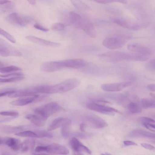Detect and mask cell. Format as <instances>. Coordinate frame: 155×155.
I'll use <instances>...</instances> for the list:
<instances>
[{"label":"cell","mask_w":155,"mask_h":155,"mask_svg":"<svg viewBox=\"0 0 155 155\" xmlns=\"http://www.w3.org/2000/svg\"><path fill=\"white\" fill-rule=\"evenodd\" d=\"M24 76V74L21 73H13L8 74L5 75H1L0 74V77L4 78H9L13 77Z\"/></svg>","instance_id":"obj_39"},{"label":"cell","mask_w":155,"mask_h":155,"mask_svg":"<svg viewBox=\"0 0 155 155\" xmlns=\"http://www.w3.org/2000/svg\"><path fill=\"white\" fill-rule=\"evenodd\" d=\"M81 81L78 78H69L54 85H46L45 94L65 92L78 87Z\"/></svg>","instance_id":"obj_2"},{"label":"cell","mask_w":155,"mask_h":155,"mask_svg":"<svg viewBox=\"0 0 155 155\" xmlns=\"http://www.w3.org/2000/svg\"><path fill=\"white\" fill-rule=\"evenodd\" d=\"M74 6L77 8L81 10H86L89 8L81 0H70Z\"/></svg>","instance_id":"obj_28"},{"label":"cell","mask_w":155,"mask_h":155,"mask_svg":"<svg viewBox=\"0 0 155 155\" xmlns=\"http://www.w3.org/2000/svg\"><path fill=\"white\" fill-rule=\"evenodd\" d=\"M141 104L142 107L145 109L150 108V100L146 98H143L141 100Z\"/></svg>","instance_id":"obj_38"},{"label":"cell","mask_w":155,"mask_h":155,"mask_svg":"<svg viewBox=\"0 0 155 155\" xmlns=\"http://www.w3.org/2000/svg\"><path fill=\"white\" fill-rule=\"evenodd\" d=\"M19 68L14 65L4 67L0 63V72L2 73H8L21 71Z\"/></svg>","instance_id":"obj_27"},{"label":"cell","mask_w":155,"mask_h":155,"mask_svg":"<svg viewBox=\"0 0 155 155\" xmlns=\"http://www.w3.org/2000/svg\"><path fill=\"white\" fill-rule=\"evenodd\" d=\"M5 143L14 151H17L21 148V143L15 138H7L5 140Z\"/></svg>","instance_id":"obj_23"},{"label":"cell","mask_w":155,"mask_h":155,"mask_svg":"<svg viewBox=\"0 0 155 155\" xmlns=\"http://www.w3.org/2000/svg\"><path fill=\"white\" fill-rule=\"evenodd\" d=\"M65 27L64 25L61 23H56L53 25L51 28L53 30L60 31L63 30Z\"/></svg>","instance_id":"obj_35"},{"label":"cell","mask_w":155,"mask_h":155,"mask_svg":"<svg viewBox=\"0 0 155 155\" xmlns=\"http://www.w3.org/2000/svg\"><path fill=\"white\" fill-rule=\"evenodd\" d=\"M132 84L131 81H125L120 83H108L102 84L101 88L107 91H118L130 86Z\"/></svg>","instance_id":"obj_9"},{"label":"cell","mask_w":155,"mask_h":155,"mask_svg":"<svg viewBox=\"0 0 155 155\" xmlns=\"http://www.w3.org/2000/svg\"><path fill=\"white\" fill-rule=\"evenodd\" d=\"M155 101L154 99L150 100V108H154L155 106Z\"/></svg>","instance_id":"obj_48"},{"label":"cell","mask_w":155,"mask_h":155,"mask_svg":"<svg viewBox=\"0 0 155 155\" xmlns=\"http://www.w3.org/2000/svg\"><path fill=\"white\" fill-rule=\"evenodd\" d=\"M15 135L21 137L37 138V135L35 131L26 130L16 133Z\"/></svg>","instance_id":"obj_31"},{"label":"cell","mask_w":155,"mask_h":155,"mask_svg":"<svg viewBox=\"0 0 155 155\" xmlns=\"http://www.w3.org/2000/svg\"><path fill=\"white\" fill-rule=\"evenodd\" d=\"M127 107L129 111L132 114L139 113L142 111V109L140 107L135 103H130Z\"/></svg>","instance_id":"obj_29"},{"label":"cell","mask_w":155,"mask_h":155,"mask_svg":"<svg viewBox=\"0 0 155 155\" xmlns=\"http://www.w3.org/2000/svg\"><path fill=\"white\" fill-rule=\"evenodd\" d=\"M35 141L34 140L28 139L25 140L21 143V150L23 152H26L32 150L35 146Z\"/></svg>","instance_id":"obj_25"},{"label":"cell","mask_w":155,"mask_h":155,"mask_svg":"<svg viewBox=\"0 0 155 155\" xmlns=\"http://www.w3.org/2000/svg\"><path fill=\"white\" fill-rule=\"evenodd\" d=\"M129 136L132 137H138L154 139L155 134L148 131L142 130H135L132 131Z\"/></svg>","instance_id":"obj_21"},{"label":"cell","mask_w":155,"mask_h":155,"mask_svg":"<svg viewBox=\"0 0 155 155\" xmlns=\"http://www.w3.org/2000/svg\"><path fill=\"white\" fill-rule=\"evenodd\" d=\"M64 67L62 61L45 62L40 66V69L44 72H51L60 70Z\"/></svg>","instance_id":"obj_10"},{"label":"cell","mask_w":155,"mask_h":155,"mask_svg":"<svg viewBox=\"0 0 155 155\" xmlns=\"http://www.w3.org/2000/svg\"><path fill=\"white\" fill-rule=\"evenodd\" d=\"M79 28L82 29L92 38H95L97 36V33L93 25L86 19H83Z\"/></svg>","instance_id":"obj_18"},{"label":"cell","mask_w":155,"mask_h":155,"mask_svg":"<svg viewBox=\"0 0 155 155\" xmlns=\"http://www.w3.org/2000/svg\"><path fill=\"white\" fill-rule=\"evenodd\" d=\"M34 87L17 91H13L8 95L10 98L26 97L36 94Z\"/></svg>","instance_id":"obj_17"},{"label":"cell","mask_w":155,"mask_h":155,"mask_svg":"<svg viewBox=\"0 0 155 155\" xmlns=\"http://www.w3.org/2000/svg\"><path fill=\"white\" fill-rule=\"evenodd\" d=\"M86 126V124H85L84 123L81 124L80 125V128L82 132H84Z\"/></svg>","instance_id":"obj_47"},{"label":"cell","mask_w":155,"mask_h":155,"mask_svg":"<svg viewBox=\"0 0 155 155\" xmlns=\"http://www.w3.org/2000/svg\"><path fill=\"white\" fill-rule=\"evenodd\" d=\"M3 143V140L0 138V145L2 143Z\"/></svg>","instance_id":"obj_52"},{"label":"cell","mask_w":155,"mask_h":155,"mask_svg":"<svg viewBox=\"0 0 155 155\" xmlns=\"http://www.w3.org/2000/svg\"><path fill=\"white\" fill-rule=\"evenodd\" d=\"M146 68L151 71H154L155 69V60L152 59L147 62L145 64Z\"/></svg>","instance_id":"obj_36"},{"label":"cell","mask_w":155,"mask_h":155,"mask_svg":"<svg viewBox=\"0 0 155 155\" xmlns=\"http://www.w3.org/2000/svg\"><path fill=\"white\" fill-rule=\"evenodd\" d=\"M113 22L124 28L130 30L131 25L126 20L123 18L115 17H112L110 18Z\"/></svg>","instance_id":"obj_26"},{"label":"cell","mask_w":155,"mask_h":155,"mask_svg":"<svg viewBox=\"0 0 155 155\" xmlns=\"http://www.w3.org/2000/svg\"><path fill=\"white\" fill-rule=\"evenodd\" d=\"M8 19L11 23L21 27L26 26L29 22L28 18L16 12L9 14Z\"/></svg>","instance_id":"obj_12"},{"label":"cell","mask_w":155,"mask_h":155,"mask_svg":"<svg viewBox=\"0 0 155 155\" xmlns=\"http://www.w3.org/2000/svg\"><path fill=\"white\" fill-rule=\"evenodd\" d=\"M71 120L65 117H59L54 119L51 123L48 128L49 131L54 130L65 125H70Z\"/></svg>","instance_id":"obj_16"},{"label":"cell","mask_w":155,"mask_h":155,"mask_svg":"<svg viewBox=\"0 0 155 155\" xmlns=\"http://www.w3.org/2000/svg\"><path fill=\"white\" fill-rule=\"evenodd\" d=\"M38 97L39 95L37 94L34 95L27 97H26L12 101L10 103L13 105L24 106L32 102L36 99Z\"/></svg>","instance_id":"obj_20"},{"label":"cell","mask_w":155,"mask_h":155,"mask_svg":"<svg viewBox=\"0 0 155 155\" xmlns=\"http://www.w3.org/2000/svg\"><path fill=\"white\" fill-rule=\"evenodd\" d=\"M0 115L15 117L18 116L19 113L18 112L15 111H3L0 112Z\"/></svg>","instance_id":"obj_37"},{"label":"cell","mask_w":155,"mask_h":155,"mask_svg":"<svg viewBox=\"0 0 155 155\" xmlns=\"http://www.w3.org/2000/svg\"><path fill=\"white\" fill-rule=\"evenodd\" d=\"M21 53L18 50L0 38V55L6 57L9 56H20Z\"/></svg>","instance_id":"obj_6"},{"label":"cell","mask_w":155,"mask_h":155,"mask_svg":"<svg viewBox=\"0 0 155 155\" xmlns=\"http://www.w3.org/2000/svg\"><path fill=\"white\" fill-rule=\"evenodd\" d=\"M0 34L5 37L11 42L14 43L16 42L15 38L5 31L0 28Z\"/></svg>","instance_id":"obj_33"},{"label":"cell","mask_w":155,"mask_h":155,"mask_svg":"<svg viewBox=\"0 0 155 155\" xmlns=\"http://www.w3.org/2000/svg\"><path fill=\"white\" fill-rule=\"evenodd\" d=\"M34 27L35 28L42 31H49V29L48 28L42 26L38 24H35L34 25Z\"/></svg>","instance_id":"obj_42"},{"label":"cell","mask_w":155,"mask_h":155,"mask_svg":"<svg viewBox=\"0 0 155 155\" xmlns=\"http://www.w3.org/2000/svg\"><path fill=\"white\" fill-rule=\"evenodd\" d=\"M143 125L147 129L151 131L154 132L155 128L154 124H151V123L145 122L143 123Z\"/></svg>","instance_id":"obj_41"},{"label":"cell","mask_w":155,"mask_h":155,"mask_svg":"<svg viewBox=\"0 0 155 155\" xmlns=\"http://www.w3.org/2000/svg\"><path fill=\"white\" fill-rule=\"evenodd\" d=\"M62 61L64 68L78 69L84 67L86 64L85 61L79 58L66 59Z\"/></svg>","instance_id":"obj_13"},{"label":"cell","mask_w":155,"mask_h":155,"mask_svg":"<svg viewBox=\"0 0 155 155\" xmlns=\"http://www.w3.org/2000/svg\"><path fill=\"white\" fill-rule=\"evenodd\" d=\"M28 2L32 5H34L36 3V0H27Z\"/></svg>","instance_id":"obj_49"},{"label":"cell","mask_w":155,"mask_h":155,"mask_svg":"<svg viewBox=\"0 0 155 155\" xmlns=\"http://www.w3.org/2000/svg\"><path fill=\"white\" fill-rule=\"evenodd\" d=\"M70 145L72 149L76 154H82L83 152L91 154L92 152L87 147L84 145L75 137H72Z\"/></svg>","instance_id":"obj_8"},{"label":"cell","mask_w":155,"mask_h":155,"mask_svg":"<svg viewBox=\"0 0 155 155\" xmlns=\"http://www.w3.org/2000/svg\"><path fill=\"white\" fill-rule=\"evenodd\" d=\"M24 76H17L6 78H0V83H11L20 81L24 79Z\"/></svg>","instance_id":"obj_32"},{"label":"cell","mask_w":155,"mask_h":155,"mask_svg":"<svg viewBox=\"0 0 155 155\" xmlns=\"http://www.w3.org/2000/svg\"><path fill=\"white\" fill-rule=\"evenodd\" d=\"M99 58L106 62L116 63L122 61H144L149 57L135 53L113 51L99 54Z\"/></svg>","instance_id":"obj_1"},{"label":"cell","mask_w":155,"mask_h":155,"mask_svg":"<svg viewBox=\"0 0 155 155\" xmlns=\"http://www.w3.org/2000/svg\"><path fill=\"white\" fill-rule=\"evenodd\" d=\"M93 1L102 4H107L113 2H118L123 4L127 3V0H93Z\"/></svg>","instance_id":"obj_34"},{"label":"cell","mask_w":155,"mask_h":155,"mask_svg":"<svg viewBox=\"0 0 155 155\" xmlns=\"http://www.w3.org/2000/svg\"><path fill=\"white\" fill-rule=\"evenodd\" d=\"M69 18L71 22L75 27L79 28L83 18L77 13L71 12L69 13Z\"/></svg>","instance_id":"obj_24"},{"label":"cell","mask_w":155,"mask_h":155,"mask_svg":"<svg viewBox=\"0 0 155 155\" xmlns=\"http://www.w3.org/2000/svg\"><path fill=\"white\" fill-rule=\"evenodd\" d=\"M127 41V39L123 37H112L105 39L102 44L106 48L114 50L121 48L125 45Z\"/></svg>","instance_id":"obj_5"},{"label":"cell","mask_w":155,"mask_h":155,"mask_svg":"<svg viewBox=\"0 0 155 155\" xmlns=\"http://www.w3.org/2000/svg\"><path fill=\"white\" fill-rule=\"evenodd\" d=\"M141 146L144 148L150 150H154L155 147L153 146L146 143H142Z\"/></svg>","instance_id":"obj_43"},{"label":"cell","mask_w":155,"mask_h":155,"mask_svg":"<svg viewBox=\"0 0 155 155\" xmlns=\"http://www.w3.org/2000/svg\"><path fill=\"white\" fill-rule=\"evenodd\" d=\"M9 2L8 0H0V4H5Z\"/></svg>","instance_id":"obj_50"},{"label":"cell","mask_w":155,"mask_h":155,"mask_svg":"<svg viewBox=\"0 0 155 155\" xmlns=\"http://www.w3.org/2000/svg\"><path fill=\"white\" fill-rule=\"evenodd\" d=\"M25 38L31 42L44 46L58 47L60 45V43L46 40L33 36H27Z\"/></svg>","instance_id":"obj_14"},{"label":"cell","mask_w":155,"mask_h":155,"mask_svg":"<svg viewBox=\"0 0 155 155\" xmlns=\"http://www.w3.org/2000/svg\"><path fill=\"white\" fill-rule=\"evenodd\" d=\"M25 118L37 126H43L46 123V119L39 115L29 114L26 115Z\"/></svg>","instance_id":"obj_22"},{"label":"cell","mask_w":155,"mask_h":155,"mask_svg":"<svg viewBox=\"0 0 155 155\" xmlns=\"http://www.w3.org/2000/svg\"><path fill=\"white\" fill-rule=\"evenodd\" d=\"M148 89L152 91H155V86L154 84H150L147 86Z\"/></svg>","instance_id":"obj_45"},{"label":"cell","mask_w":155,"mask_h":155,"mask_svg":"<svg viewBox=\"0 0 155 155\" xmlns=\"http://www.w3.org/2000/svg\"><path fill=\"white\" fill-rule=\"evenodd\" d=\"M150 95L151 96L153 97V98H155V94L153 93H150Z\"/></svg>","instance_id":"obj_51"},{"label":"cell","mask_w":155,"mask_h":155,"mask_svg":"<svg viewBox=\"0 0 155 155\" xmlns=\"http://www.w3.org/2000/svg\"><path fill=\"white\" fill-rule=\"evenodd\" d=\"M35 151L38 153H48L53 154L67 155L69 153L68 149L65 146L56 143H53L47 146L37 147Z\"/></svg>","instance_id":"obj_3"},{"label":"cell","mask_w":155,"mask_h":155,"mask_svg":"<svg viewBox=\"0 0 155 155\" xmlns=\"http://www.w3.org/2000/svg\"><path fill=\"white\" fill-rule=\"evenodd\" d=\"M36 134L37 138H51L53 137V135L49 131L43 130H37L35 131Z\"/></svg>","instance_id":"obj_30"},{"label":"cell","mask_w":155,"mask_h":155,"mask_svg":"<svg viewBox=\"0 0 155 155\" xmlns=\"http://www.w3.org/2000/svg\"><path fill=\"white\" fill-rule=\"evenodd\" d=\"M138 120L143 123H154L155 121L153 119L146 117H140Z\"/></svg>","instance_id":"obj_40"},{"label":"cell","mask_w":155,"mask_h":155,"mask_svg":"<svg viewBox=\"0 0 155 155\" xmlns=\"http://www.w3.org/2000/svg\"><path fill=\"white\" fill-rule=\"evenodd\" d=\"M13 91H8L5 92H2L0 93V97L5 96L7 95H8L12 93Z\"/></svg>","instance_id":"obj_46"},{"label":"cell","mask_w":155,"mask_h":155,"mask_svg":"<svg viewBox=\"0 0 155 155\" xmlns=\"http://www.w3.org/2000/svg\"><path fill=\"white\" fill-rule=\"evenodd\" d=\"M101 155H110V154L107 153H102Z\"/></svg>","instance_id":"obj_53"},{"label":"cell","mask_w":155,"mask_h":155,"mask_svg":"<svg viewBox=\"0 0 155 155\" xmlns=\"http://www.w3.org/2000/svg\"><path fill=\"white\" fill-rule=\"evenodd\" d=\"M61 132L62 136L66 138L72 137L86 139L89 137L90 136L89 134L87 133L70 131L68 130V128L65 127L61 128Z\"/></svg>","instance_id":"obj_19"},{"label":"cell","mask_w":155,"mask_h":155,"mask_svg":"<svg viewBox=\"0 0 155 155\" xmlns=\"http://www.w3.org/2000/svg\"><path fill=\"white\" fill-rule=\"evenodd\" d=\"M86 107L91 110L108 115H114V112L121 114L120 111L114 108L105 105L98 104L95 102L88 103Z\"/></svg>","instance_id":"obj_7"},{"label":"cell","mask_w":155,"mask_h":155,"mask_svg":"<svg viewBox=\"0 0 155 155\" xmlns=\"http://www.w3.org/2000/svg\"><path fill=\"white\" fill-rule=\"evenodd\" d=\"M87 121L93 127L96 128H102L107 127V123L102 118L94 115H90L86 117Z\"/></svg>","instance_id":"obj_15"},{"label":"cell","mask_w":155,"mask_h":155,"mask_svg":"<svg viewBox=\"0 0 155 155\" xmlns=\"http://www.w3.org/2000/svg\"><path fill=\"white\" fill-rule=\"evenodd\" d=\"M124 143L125 145L126 146H137V144L135 142L129 140H125L124 141Z\"/></svg>","instance_id":"obj_44"},{"label":"cell","mask_w":155,"mask_h":155,"mask_svg":"<svg viewBox=\"0 0 155 155\" xmlns=\"http://www.w3.org/2000/svg\"><path fill=\"white\" fill-rule=\"evenodd\" d=\"M128 49L134 53L149 57L151 54V51L148 47L137 43H132L127 46Z\"/></svg>","instance_id":"obj_11"},{"label":"cell","mask_w":155,"mask_h":155,"mask_svg":"<svg viewBox=\"0 0 155 155\" xmlns=\"http://www.w3.org/2000/svg\"><path fill=\"white\" fill-rule=\"evenodd\" d=\"M63 110L57 102H50L36 108L34 111L35 114L46 120L53 114Z\"/></svg>","instance_id":"obj_4"}]
</instances>
